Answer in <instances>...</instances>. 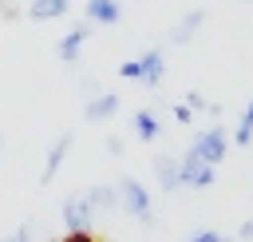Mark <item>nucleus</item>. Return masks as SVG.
I'll return each instance as SVG.
<instances>
[{
	"label": "nucleus",
	"instance_id": "6e6552de",
	"mask_svg": "<svg viewBox=\"0 0 253 242\" xmlns=\"http://www.w3.org/2000/svg\"><path fill=\"white\" fill-rule=\"evenodd\" d=\"M111 115H119V95H95L83 103V119H91V123H103Z\"/></svg>",
	"mask_w": 253,
	"mask_h": 242
},
{
	"label": "nucleus",
	"instance_id": "ddd939ff",
	"mask_svg": "<svg viewBox=\"0 0 253 242\" xmlns=\"http://www.w3.org/2000/svg\"><path fill=\"white\" fill-rule=\"evenodd\" d=\"M87 202H91V210H107V206H115L119 202V190L115 186H95L91 194H83Z\"/></svg>",
	"mask_w": 253,
	"mask_h": 242
},
{
	"label": "nucleus",
	"instance_id": "39448f33",
	"mask_svg": "<svg viewBox=\"0 0 253 242\" xmlns=\"http://www.w3.org/2000/svg\"><path fill=\"white\" fill-rule=\"evenodd\" d=\"M67 151H71V131H63V135L51 143V151H47V163H43V175H40V186H47V182L59 175V167H63V159H67Z\"/></svg>",
	"mask_w": 253,
	"mask_h": 242
},
{
	"label": "nucleus",
	"instance_id": "0eeeda50",
	"mask_svg": "<svg viewBox=\"0 0 253 242\" xmlns=\"http://www.w3.org/2000/svg\"><path fill=\"white\" fill-rule=\"evenodd\" d=\"M138 67H142V75H138V79H142L146 87H158V83H162V75H166V60H162V52H158V48H150L146 56H138Z\"/></svg>",
	"mask_w": 253,
	"mask_h": 242
},
{
	"label": "nucleus",
	"instance_id": "a211bd4d",
	"mask_svg": "<svg viewBox=\"0 0 253 242\" xmlns=\"http://www.w3.org/2000/svg\"><path fill=\"white\" fill-rule=\"evenodd\" d=\"M59 242H99L91 230H67V238H59Z\"/></svg>",
	"mask_w": 253,
	"mask_h": 242
},
{
	"label": "nucleus",
	"instance_id": "5701e85b",
	"mask_svg": "<svg viewBox=\"0 0 253 242\" xmlns=\"http://www.w3.org/2000/svg\"><path fill=\"white\" fill-rule=\"evenodd\" d=\"M241 242H253V222H245V226H241Z\"/></svg>",
	"mask_w": 253,
	"mask_h": 242
},
{
	"label": "nucleus",
	"instance_id": "aec40b11",
	"mask_svg": "<svg viewBox=\"0 0 253 242\" xmlns=\"http://www.w3.org/2000/svg\"><path fill=\"white\" fill-rule=\"evenodd\" d=\"M174 119H178V123H190V119H194V111H190L186 103H174Z\"/></svg>",
	"mask_w": 253,
	"mask_h": 242
},
{
	"label": "nucleus",
	"instance_id": "6ab92c4d",
	"mask_svg": "<svg viewBox=\"0 0 253 242\" xmlns=\"http://www.w3.org/2000/svg\"><path fill=\"white\" fill-rule=\"evenodd\" d=\"M206 103H210V99H202L198 91H190V95H186V107H190V111H202Z\"/></svg>",
	"mask_w": 253,
	"mask_h": 242
},
{
	"label": "nucleus",
	"instance_id": "b1692460",
	"mask_svg": "<svg viewBox=\"0 0 253 242\" xmlns=\"http://www.w3.org/2000/svg\"><path fill=\"white\" fill-rule=\"evenodd\" d=\"M0 151H4V131H0Z\"/></svg>",
	"mask_w": 253,
	"mask_h": 242
},
{
	"label": "nucleus",
	"instance_id": "f3484780",
	"mask_svg": "<svg viewBox=\"0 0 253 242\" xmlns=\"http://www.w3.org/2000/svg\"><path fill=\"white\" fill-rule=\"evenodd\" d=\"M0 242H36V234H32V226H20V230H12V234L0 238Z\"/></svg>",
	"mask_w": 253,
	"mask_h": 242
},
{
	"label": "nucleus",
	"instance_id": "7ed1b4c3",
	"mask_svg": "<svg viewBox=\"0 0 253 242\" xmlns=\"http://www.w3.org/2000/svg\"><path fill=\"white\" fill-rule=\"evenodd\" d=\"M87 36H91V24H75V28H67L63 32V40H59V60L63 63H75L79 60V52H83V44H87Z\"/></svg>",
	"mask_w": 253,
	"mask_h": 242
},
{
	"label": "nucleus",
	"instance_id": "f8f14e48",
	"mask_svg": "<svg viewBox=\"0 0 253 242\" xmlns=\"http://www.w3.org/2000/svg\"><path fill=\"white\" fill-rule=\"evenodd\" d=\"M134 135H138L142 143L158 139V115H154V111H146V107H138V111H134Z\"/></svg>",
	"mask_w": 253,
	"mask_h": 242
},
{
	"label": "nucleus",
	"instance_id": "20e7f679",
	"mask_svg": "<svg viewBox=\"0 0 253 242\" xmlns=\"http://www.w3.org/2000/svg\"><path fill=\"white\" fill-rule=\"evenodd\" d=\"M91 222H95V210H91L87 198H67L63 202V226L67 230H91Z\"/></svg>",
	"mask_w": 253,
	"mask_h": 242
},
{
	"label": "nucleus",
	"instance_id": "f03ea898",
	"mask_svg": "<svg viewBox=\"0 0 253 242\" xmlns=\"http://www.w3.org/2000/svg\"><path fill=\"white\" fill-rule=\"evenodd\" d=\"M206 167H217L221 159H225V131L221 127H210V131H202L198 139H194V147H190Z\"/></svg>",
	"mask_w": 253,
	"mask_h": 242
},
{
	"label": "nucleus",
	"instance_id": "9b49d317",
	"mask_svg": "<svg viewBox=\"0 0 253 242\" xmlns=\"http://www.w3.org/2000/svg\"><path fill=\"white\" fill-rule=\"evenodd\" d=\"M154 179L162 182V190H178V163L170 155H158L154 159Z\"/></svg>",
	"mask_w": 253,
	"mask_h": 242
},
{
	"label": "nucleus",
	"instance_id": "1a4fd4ad",
	"mask_svg": "<svg viewBox=\"0 0 253 242\" xmlns=\"http://www.w3.org/2000/svg\"><path fill=\"white\" fill-rule=\"evenodd\" d=\"M202 20H206V12H186V16L170 28V44H190V40H194V32L202 28Z\"/></svg>",
	"mask_w": 253,
	"mask_h": 242
},
{
	"label": "nucleus",
	"instance_id": "dca6fc26",
	"mask_svg": "<svg viewBox=\"0 0 253 242\" xmlns=\"http://www.w3.org/2000/svg\"><path fill=\"white\" fill-rule=\"evenodd\" d=\"M119 75H123V79H138V75H142L138 60H126V63H119Z\"/></svg>",
	"mask_w": 253,
	"mask_h": 242
},
{
	"label": "nucleus",
	"instance_id": "412c9836",
	"mask_svg": "<svg viewBox=\"0 0 253 242\" xmlns=\"http://www.w3.org/2000/svg\"><path fill=\"white\" fill-rule=\"evenodd\" d=\"M107 151H111V155H123V151H126V143H123L119 135H107Z\"/></svg>",
	"mask_w": 253,
	"mask_h": 242
},
{
	"label": "nucleus",
	"instance_id": "2eb2a0df",
	"mask_svg": "<svg viewBox=\"0 0 253 242\" xmlns=\"http://www.w3.org/2000/svg\"><path fill=\"white\" fill-rule=\"evenodd\" d=\"M186 242H233V238H221L217 230H210V226H206V230H194Z\"/></svg>",
	"mask_w": 253,
	"mask_h": 242
},
{
	"label": "nucleus",
	"instance_id": "423d86ee",
	"mask_svg": "<svg viewBox=\"0 0 253 242\" xmlns=\"http://www.w3.org/2000/svg\"><path fill=\"white\" fill-rule=\"evenodd\" d=\"M83 16L91 24H119L123 20V4L119 0H87L83 4Z\"/></svg>",
	"mask_w": 253,
	"mask_h": 242
},
{
	"label": "nucleus",
	"instance_id": "9d476101",
	"mask_svg": "<svg viewBox=\"0 0 253 242\" xmlns=\"http://www.w3.org/2000/svg\"><path fill=\"white\" fill-rule=\"evenodd\" d=\"M67 0H32L28 4V16L32 20H59V16H67Z\"/></svg>",
	"mask_w": 253,
	"mask_h": 242
},
{
	"label": "nucleus",
	"instance_id": "f257e3e1",
	"mask_svg": "<svg viewBox=\"0 0 253 242\" xmlns=\"http://www.w3.org/2000/svg\"><path fill=\"white\" fill-rule=\"evenodd\" d=\"M115 190H119V202H123L138 222H146V226L154 222V202H150V194H146V186H142L138 179H130V175H126V179H119V186H115Z\"/></svg>",
	"mask_w": 253,
	"mask_h": 242
},
{
	"label": "nucleus",
	"instance_id": "4be33fe9",
	"mask_svg": "<svg viewBox=\"0 0 253 242\" xmlns=\"http://www.w3.org/2000/svg\"><path fill=\"white\" fill-rule=\"evenodd\" d=\"M0 16H4V20H16V8H12V0H0Z\"/></svg>",
	"mask_w": 253,
	"mask_h": 242
},
{
	"label": "nucleus",
	"instance_id": "4468645a",
	"mask_svg": "<svg viewBox=\"0 0 253 242\" xmlns=\"http://www.w3.org/2000/svg\"><path fill=\"white\" fill-rule=\"evenodd\" d=\"M233 139H237V147H249V139H253V99L245 103L241 123H237V131H233Z\"/></svg>",
	"mask_w": 253,
	"mask_h": 242
}]
</instances>
